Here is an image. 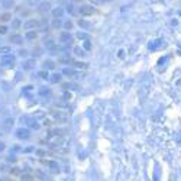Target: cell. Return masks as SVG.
I'll return each instance as SVG.
<instances>
[{
  "label": "cell",
  "mask_w": 181,
  "mask_h": 181,
  "mask_svg": "<svg viewBox=\"0 0 181 181\" xmlns=\"http://www.w3.org/2000/svg\"><path fill=\"white\" fill-rule=\"evenodd\" d=\"M7 26L6 25H0V35H4V34H7Z\"/></svg>",
  "instance_id": "5bb4252c"
},
{
  "label": "cell",
  "mask_w": 181,
  "mask_h": 181,
  "mask_svg": "<svg viewBox=\"0 0 181 181\" xmlns=\"http://www.w3.org/2000/svg\"><path fill=\"white\" fill-rule=\"evenodd\" d=\"M13 62H15V60L10 55H7V57H4L1 60V65H10V67H13Z\"/></svg>",
  "instance_id": "5b68a950"
},
{
  "label": "cell",
  "mask_w": 181,
  "mask_h": 181,
  "mask_svg": "<svg viewBox=\"0 0 181 181\" xmlns=\"http://www.w3.org/2000/svg\"><path fill=\"white\" fill-rule=\"evenodd\" d=\"M54 41L52 39H48V41H45V46H48V48H54Z\"/></svg>",
  "instance_id": "9a60e30c"
},
{
  "label": "cell",
  "mask_w": 181,
  "mask_h": 181,
  "mask_svg": "<svg viewBox=\"0 0 181 181\" xmlns=\"http://www.w3.org/2000/svg\"><path fill=\"white\" fill-rule=\"evenodd\" d=\"M64 144V138L62 136H55V135H48V141L46 145L48 146H52V148H58Z\"/></svg>",
  "instance_id": "6da1fadb"
},
{
  "label": "cell",
  "mask_w": 181,
  "mask_h": 181,
  "mask_svg": "<svg viewBox=\"0 0 181 181\" xmlns=\"http://www.w3.org/2000/svg\"><path fill=\"white\" fill-rule=\"evenodd\" d=\"M10 52V46H1L0 48V54H7Z\"/></svg>",
  "instance_id": "2e32d148"
},
{
  "label": "cell",
  "mask_w": 181,
  "mask_h": 181,
  "mask_svg": "<svg viewBox=\"0 0 181 181\" xmlns=\"http://www.w3.org/2000/svg\"><path fill=\"white\" fill-rule=\"evenodd\" d=\"M78 25H80V26H87V23H86L84 20H80V19H78Z\"/></svg>",
  "instance_id": "484cf974"
},
{
  "label": "cell",
  "mask_w": 181,
  "mask_h": 181,
  "mask_svg": "<svg viewBox=\"0 0 181 181\" xmlns=\"http://www.w3.org/2000/svg\"><path fill=\"white\" fill-rule=\"evenodd\" d=\"M18 138H20V139H28V138H29V132H28L26 129H19V130H18Z\"/></svg>",
  "instance_id": "52a82bcc"
},
{
  "label": "cell",
  "mask_w": 181,
  "mask_h": 181,
  "mask_svg": "<svg viewBox=\"0 0 181 181\" xmlns=\"http://www.w3.org/2000/svg\"><path fill=\"white\" fill-rule=\"evenodd\" d=\"M45 64H46V68H49V70H52V68H54V67H55V65H54V62H52V61H46V62H45Z\"/></svg>",
  "instance_id": "ac0fdd59"
},
{
  "label": "cell",
  "mask_w": 181,
  "mask_h": 181,
  "mask_svg": "<svg viewBox=\"0 0 181 181\" xmlns=\"http://www.w3.org/2000/svg\"><path fill=\"white\" fill-rule=\"evenodd\" d=\"M41 162H42V164H43V165H46V167H51V168H52V170H54V171H55V170H57V171H58V165H57V164H55V162H51V161H45V159H42V161H41Z\"/></svg>",
  "instance_id": "9c48e42d"
},
{
  "label": "cell",
  "mask_w": 181,
  "mask_h": 181,
  "mask_svg": "<svg viewBox=\"0 0 181 181\" xmlns=\"http://www.w3.org/2000/svg\"><path fill=\"white\" fill-rule=\"evenodd\" d=\"M64 26H65L67 29H71V28H72V22H70V20H67V22L64 23Z\"/></svg>",
  "instance_id": "ffe728a7"
},
{
  "label": "cell",
  "mask_w": 181,
  "mask_h": 181,
  "mask_svg": "<svg viewBox=\"0 0 181 181\" xmlns=\"http://www.w3.org/2000/svg\"><path fill=\"white\" fill-rule=\"evenodd\" d=\"M62 15H64V9H62V7L52 9V16H54L55 19H60V18H62Z\"/></svg>",
  "instance_id": "277c9868"
},
{
  "label": "cell",
  "mask_w": 181,
  "mask_h": 181,
  "mask_svg": "<svg viewBox=\"0 0 181 181\" xmlns=\"http://www.w3.org/2000/svg\"><path fill=\"white\" fill-rule=\"evenodd\" d=\"M3 4H4V7H6V9H9V7H12L15 3H13V1H4Z\"/></svg>",
  "instance_id": "d6986e66"
},
{
  "label": "cell",
  "mask_w": 181,
  "mask_h": 181,
  "mask_svg": "<svg viewBox=\"0 0 181 181\" xmlns=\"http://www.w3.org/2000/svg\"><path fill=\"white\" fill-rule=\"evenodd\" d=\"M39 75H41L42 78H46V77H48V74H46V71H45V72H43V71H42V72H39Z\"/></svg>",
  "instance_id": "4316f807"
},
{
  "label": "cell",
  "mask_w": 181,
  "mask_h": 181,
  "mask_svg": "<svg viewBox=\"0 0 181 181\" xmlns=\"http://www.w3.org/2000/svg\"><path fill=\"white\" fill-rule=\"evenodd\" d=\"M32 64L35 65V62H34V61H28V62H26V65H25V68H26V70H29V68L32 67Z\"/></svg>",
  "instance_id": "44dd1931"
},
{
  "label": "cell",
  "mask_w": 181,
  "mask_h": 181,
  "mask_svg": "<svg viewBox=\"0 0 181 181\" xmlns=\"http://www.w3.org/2000/svg\"><path fill=\"white\" fill-rule=\"evenodd\" d=\"M80 15L81 16H91L96 10H94V7H91V6H88V4H84V6H81L80 7Z\"/></svg>",
  "instance_id": "7a4b0ae2"
},
{
  "label": "cell",
  "mask_w": 181,
  "mask_h": 181,
  "mask_svg": "<svg viewBox=\"0 0 181 181\" xmlns=\"http://www.w3.org/2000/svg\"><path fill=\"white\" fill-rule=\"evenodd\" d=\"M9 41L10 42H15V43H20L22 42V36L19 35V34H12V35L9 36Z\"/></svg>",
  "instance_id": "8992f818"
},
{
  "label": "cell",
  "mask_w": 181,
  "mask_h": 181,
  "mask_svg": "<svg viewBox=\"0 0 181 181\" xmlns=\"http://www.w3.org/2000/svg\"><path fill=\"white\" fill-rule=\"evenodd\" d=\"M49 6H51V3H41V10H49Z\"/></svg>",
  "instance_id": "4fadbf2b"
},
{
  "label": "cell",
  "mask_w": 181,
  "mask_h": 181,
  "mask_svg": "<svg viewBox=\"0 0 181 181\" xmlns=\"http://www.w3.org/2000/svg\"><path fill=\"white\" fill-rule=\"evenodd\" d=\"M10 18H12V15H10V13H3V15L0 16V22H9V20H10Z\"/></svg>",
  "instance_id": "8fae6325"
},
{
  "label": "cell",
  "mask_w": 181,
  "mask_h": 181,
  "mask_svg": "<svg viewBox=\"0 0 181 181\" xmlns=\"http://www.w3.org/2000/svg\"><path fill=\"white\" fill-rule=\"evenodd\" d=\"M20 26H22V20L20 19L16 18V19L12 20V29H16L18 31V29H20Z\"/></svg>",
  "instance_id": "ba28073f"
},
{
  "label": "cell",
  "mask_w": 181,
  "mask_h": 181,
  "mask_svg": "<svg viewBox=\"0 0 181 181\" xmlns=\"http://www.w3.org/2000/svg\"><path fill=\"white\" fill-rule=\"evenodd\" d=\"M52 25H54V28H60V26H61V22H60V19H54Z\"/></svg>",
  "instance_id": "e0dca14e"
},
{
  "label": "cell",
  "mask_w": 181,
  "mask_h": 181,
  "mask_svg": "<svg viewBox=\"0 0 181 181\" xmlns=\"http://www.w3.org/2000/svg\"><path fill=\"white\" fill-rule=\"evenodd\" d=\"M39 26H41V22L36 20V19H29V20L23 25L25 29H38Z\"/></svg>",
  "instance_id": "3957f363"
},
{
  "label": "cell",
  "mask_w": 181,
  "mask_h": 181,
  "mask_svg": "<svg viewBox=\"0 0 181 181\" xmlns=\"http://www.w3.org/2000/svg\"><path fill=\"white\" fill-rule=\"evenodd\" d=\"M25 36H26V39H29V41H35L36 38H38V34H36L35 31H28Z\"/></svg>",
  "instance_id": "30bf717a"
},
{
  "label": "cell",
  "mask_w": 181,
  "mask_h": 181,
  "mask_svg": "<svg viewBox=\"0 0 181 181\" xmlns=\"http://www.w3.org/2000/svg\"><path fill=\"white\" fill-rule=\"evenodd\" d=\"M34 180V178H32V177H28V175H26V177H22V181H32Z\"/></svg>",
  "instance_id": "d4e9b609"
},
{
  "label": "cell",
  "mask_w": 181,
  "mask_h": 181,
  "mask_svg": "<svg viewBox=\"0 0 181 181\" xmlns=\"http://www.w3.org/2000/svg\"><path fill=\"white\" fill-rule=\"evenodd\" d=\"M19 55H20V57H26V55H28V51H25V49H20V51H19Z\"/></svg>",
  "instance_id": "603a6c76"
},
{
  "label": "cell",
  "mask_w": 181,
  "mask_h": 181,
  "mask_svg": "<svg viewBox=\"0 0 181 181\" xmlns=\"http://www.w3.org/2000/svg\"><path fill=\"white\" fill-rule=\"evenodd\" d=\"M72 9H74V4H72V3H68V4H67V12H70V13H71Z\"/></svg>",
  "instance_id": "7402d4cb"
},
{
  "label": "cell",
  "mask_w": 181,
  "mask_h": 181,
  "mask_svg": "<svg viewBox=\"0 0 181 181\" xmlns=\"http://www.w3.org/2000/svg\"><path fill=\"white\" fill-rule=\"evenodd\" d=\"M60 39H61V41H64V42H65V41H68V39H70V34H68V32H62V34L60 35Z\"/></svg>",
  "instance_id": "7c38bea8"
},
{
  "label": "cell",
  "mask_w": 181,
  "mask_h": 181,
  "mask_svg": "<svg viewBox=\"0 0 181 181\" xmlns=\"http://www.w3.org/2000/svg\"><path fill=\"white\" fill-rule=\"evenodd\" d=\"M75 54H77V55H84V54H83V51H81L80 48H75Z\"/></svg>",
  "instance_id": "cb8c5ba5"
}]
</instances>
